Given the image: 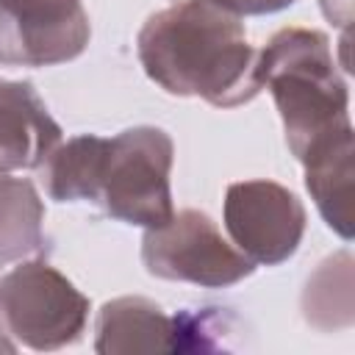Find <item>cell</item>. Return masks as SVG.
Instances as JSON below:
<instances>
[{
  "label": "cell",
  "instance_id": "10",
  "mask_svg": "<svg viewBox=\"0 0 355 355\" xmlns=\"http://www.w3.org/2000/svg\"><path fill=\"white\" fill-rule=\"evenodd\" d=\"M352 130H347L302 161L305 186L322 219L347 241L352 239Z\"/></svg>",
  "mask_w": 355,
  "mask_h": 355
},
{
  "label": "cell",
  "instance_id": "2",
  "mask_svg": "<svg viewBox=\"0 0 355 355\" xmlns=\"http://www.w3.org/2000/svg\"><path fill=\"white\" fill-rule=\"evenodd\" d=\"M255 78L261 89L272 92L288 150L300 164L322 144L352 130L349 92L324 33L311 28L277 31L258 50Z\"/></svg>",
  "mask_w": 355,
  "mask_h": 355
},
{
  "label": "cell",
  "instance_id": "1",
  "mask_svg": "<svg viewBox=\"0 0 355 355\" xmlns=\"http://www.w3.org/2000/svg\"><path fill=\"white\" fill-rule=\"evenodd\" d=\"M136 50L147 78L169 94L233 108L261 92L258 50L247 42L241 17L214 0H175L153 14L139 31Z\"/></svg>",
  "mask_w": 355,
  "mask_h": 355
},
{
  "label": "cell",
  "instance_id": "15",
  "mask_svg": "<svg viewBox=\"0 0 355 355\" xmlns=\"http://www.w3.org/2000/svg\"><path fill=\"white\" fill-rule=\"evenodd\" d=\"M0 352L3 355H14L17 352V344L11 341V333H8L6 319H3V305H0Z\"/></svg>",
  "mask_w": 355,
  "mask_h": 355
},
{
  "label": "cell",
  "instance_id": "12",
  "mask_svg": "<svg viewBox=\"0 0 355 355\" xmlns=\"http://www.w3.org/2000/svg\"><path fill=\"white\" fill-rule=\"evenodd\" d=\"M44 205L28 178L0 175V263L42 255L47 239L42 230Z\"/></svg>",
  "mask_w": 355,
  "mask_h": 355
},
{
  "label": "cell",
  "instance_id": "5",
  "mask_svg": "<svg viewBox=\"0 0 355 355\" xmlns=\"http://www.w3.org/2000/svg\"><path fill=\"white\" fill-rule=\"evenodd\" d=\"M141 263L153 277L205 288H225L255 272V263L222 239L214 219L194 208L172 214L158 227H147Z\"/></svg>",
  "mask_w": 355,
  "mask_h": 355
},
{
  "label": "cell",
  "instance_id": "9",
  "mask_svg": "<svg viewBox=\"0 0 355 355\" xmlns=\"http://www.w3.org/2000/svg\"><path fill=\"white\" fill-rule=\"evenodd\" d=\"M94 349L119 352H175V319L144 297H116L105 302L94 324Z\"/></svg>",
  "mask_w": 355,
  "mask_h": 355
},
{
  "label": "cell",
  "instance_id": "4",
  "mask_svg": "<svg viewBox=\"0 0 355 355\" xmlns=\"http://www.w3.org/2000/svg\"><path fill=\"white\" fill-rule=\"evenodd\" d=\"M8 333L39 352L75 344L86 330L89 300L47 261H25L0 280Z\"/></svg>",
  "mask_w": 355,
  "mask_h": 355
},
{
  "label": "cell",
  "instance_id": "8",
  "mask_svg": "<svg viewBox=\"0 0 355 355\" xmlns=\"http://www.w3.org/2000/svg\"><path fill=\"white\" fill-rule=\"evenodd\" d=\"M61 128L28 80H0V172L39 169Z\"/></svg>",
  "mask_w": 355,
  "mask_h": 355
},
{
  "label": "cell",
  "instance_id": "6",
  "mask_svg": "<svg viewBox=\"0 0 355 355\" xmlns=\"http://www.w3.org/2000/svg\"><path fill=\"white\" fill-rule=\"evenodd\" d=\"M225 227L252 263L288 261L305 233V208L294 191L275 180H241L227 186Z\"/></svg>",
  "mask_w": 355,
  "mask_h": 355
},
{
  "label": "cell",
  "instance_id": "13",
  "mask_svg": "<svg viewBox=\"0 0 355 355\" xmlns=\"http://www.w3.org/2000/svg\"><path fill=\"white\" fill-rule=\"evenodd\" d=\"M302 316L319 330H338L352 324V255L338 252L327 258L302 291Z\"/></svg>",
  "mask_w": 355,
  "mask_h": 355
},
{
  "label": "cell",
  "instance_id": "3",
  "mask_svg": "<svg viewBox=\"0 0 355 355\" xmlns=\"http://www.w3.org/2000/svg\"><path fill=\"white\" fill-rule=\"evenodd\" d=\"M172 139L161 128L139 125L116 133L105 144L97 202L105 214L139 225L158 227L172 219Z\"/></svg>",
  "mask_w": 355,
  "mask_h": 355
},
{
  "label": "cell",
  "instance_id": "7",
  "mask_svg": "<svg viewBox=\"0 0 355 355\" xmlns=\"http://www.w3.org/2000/svg\"><path fill=\"white\" fill-rule=\"evenodd\" d=\"M89 33V14L80 0H0L3 67L72 61L86 50Z\"/></svg>",
  "mask_w": 355,
  "mask_h": 355
},
{
  "label": "cell",
  "instance_id": "11",
  "mask_svg": "<svg viewBox=\"0 0 355 355\" xmlns=\"http://www.w3.org/2000/svg\"><path fill=\"white\" fill-rule=\"evenodd\" d=\"M105 144L108 139L97 133H83L58 144L39 166L44 191L58 202H72V200L97 202Z\"/></svg>",
  "mask_w": 355,
  "mask_h": 355
},
{
  "label": "cell",
  "instance_id": "14",
  "mask_svg": "<svg viewBox=\"0 0 355 355\" xmlns=\"http://www.w3.org/2000/svg\"><path fill=\"white\" fill-rule=\"evenodd\" d=\"M216 6H222L225 11L236 14V17H258V14H275L288 8L297 0H214Z\"/></svg>",
  "mask_w": 355,
  "mask_h": 355
},
{
  "label": "cell",
  "instance_id": "16",
  "mask_svg": "<svg viewBox=\"0 0 355 355\" xmlns=\"http://www.w3.org/2000/svg\"><path fill=\"white\" fill-rule=\"evenodd\" d=\"M0 175H3V172H0Z\"/></svg>",
  "mask_w": 355,
  "mask_h": 355
}]
</instances>
